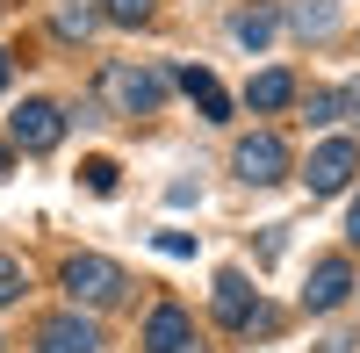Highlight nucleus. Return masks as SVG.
I'll return each instance as SVG.
<instances>
[{
	"mask_svg": "<svg viewBox=\"0 0 360 353\" xmlns=\"http://www.w3.org/2000/svg\"><path fill=\"white\" fill-rule=\"evenodd\" d=\"M79 173H86V188H94V195H115V159H86Z\"/></svg>",
	"mask_w": 360,
	"mask_h": 353,
	"instance_id": "obj_17",
	"label": "nucleus"
},
{
	"mask_svg": "<svg viewBox=\"0 0 360 353\" xmlns=\"http://www.w3.org/2000/svg\"><path fill=\"white\" fill-rule=\"evenodd\" d=\"M353 296V267H346V259H317V267H310V288H303V303L310 310H339Z\"/></svg>",
	"mask_w": 360,
	"mask_h": 353,
	"instance_id": "obj_9",
	"label": "nucleus"
},
{
	"mask_svg": "<svg viewBox=\"0 0 360 353\" xmlns=\"http://www.w3.org/2000/svg\"><path fill=\"white\" fill-rule=\"evenodd\" d=\"M8 166H15V159H8V144H0V181H8Z\"/></svg>",
	"mask_w": 360,
	"mask_h": 353,
	"instance_id": "obj_23",
	"label": "nucleus"
},
{
	"mask_svg": "<svg viewBox=\"0 0 360 353\" xmlns=\"http://www.w3.org/2000/svg\"><path fill=\"white\" fill-rule=\"evenodd\" d=\"M101 101L115 108V115H159V101H166V79L152 72V65H108L101 72Z\"/></svg>",
	"mask_w": 360,
	"mask_h": 353,
	"instance_id": "obj_1",
	"label": "nucleus"
},
{
	"mask_svg": "<svg viewBox=\"0 0 360 353\" xmlns=\"http://www.w3.org/2000/svg\"><path fill=\"white\" fill-rule=\"evenodd\" d=\"M346 238L360 245V195H353V217H346Z\"/></svg>",
	"mask_w": 360,
	"mask_h": 353,
	"instance_id": "obj_22",
	"label": "nucleus"
},
{
	"mask_svg": "<svg viewBox=\"0 0 360 353\" xmlns=\"http://www.w3.org/2000/svg\"><path fill=\"white\" fill-rule=\"evenodd\" d=\"M339 94H346V108L360 115V79H346V86H339Z\"/></svg>",
	"mask_w": 360,
	"mask_h": 353,
	"instance_id": "obj_21",
	"label": "nucleus"
},
{
	"mask_svg": "<svg viewBox=\"0 0 360 353\" xmlns=\"http://www.w3.org/2000/svg\"><path fill=\"white\" fill-rule=\"evenodd\" d=\"M252 317H259V296H252V281L245 274H217V325H231V332H245L252 325Z\"/></svg>",
	"mask_w": 360,
	"mask_h": 353,
	"instance_id": "obj_8",
	"label": "nucleus"
},
{
	"mask_svg": "<svg viewBox=\"0 0 360 353\" xmlns=\"http://www.w3.org/2000/svg\"><path fill=\"white\" fill-rule=\"evenodd\" d=\"M22 288H29L22 259H8V252H0V303H22Z\"/></svg>",
	"mask_w": 360,
	"mask_h": 353,
	"instance_id": "obj_14",
	"label": "nucleus"
},
{
	"mask_svg": "<svg viewBox=\"0 0 360 353\" xmlns=\"http://www.w3.org/2000/svg\"><path fill=\"white\" fill-rule=\"evenodd\" d=\"M317 353H353V339H346V332H332V339H317Z\"/></svg>",
	"mask_w": 360,
	"mask_h": 353,
	"instance_id": "obj_20",
	"label": "nucleus"
},
{
	"mask_svg": "<svg viewBox=\"0 0 360 353\" xmlns=\"http://www.w3.org/2000/svg\"><path fill=\"white\" fill-rule=\"evenodd\" d=\"M86 29H94V15H86V8H65V15H58V37H86Z\"/></svg>",
	"mask_w": 360,
	"mask_h": 353,
	"instance_id": "obj_19",
	"label": "nucleus"
},
{
	"mask_svg": "<svg viewBox=\"0 0 360 353\" xmlns=\"http://www.w3.org/2000/svg\"><path fill=\"white\" fill-rule=\"evenodd\" d=\"M0 8H8V0H0Z\"/></svg>",
	"mask_w": 360,
	"mask_h": 353,
	"instance_id": "obj_25",
	"label": "nucleus"
},
{
	"mask_svg": "<svg viewBox=\"0 0 360 353\" xmlns=\"http://www.w3.org/2000/svg\"><path fill=\"white\" fill-rule=\"evenodd\" d=\"M94 346H101V332H94V317H79V303L37 325V353H94Z\"/></svg>",
	"mask_w": 360,
	"mask_h": 353,
	"instance_id": "obj_5",
	"label": "nucleus"
},
{
	"mask_svg": "<svg viewBox=\"0 0 360 353\" xmlns=\"http://www.w3.org/2000/svg\"><path fill=\"white\" fill-rule=\"evenodd\" d=\"M180 86H188V94L202 101V115H209V123H224V115H231V94H224V86L209 79L202 65H180Z\"/></svg>",
	"mask_w": 360,
	"mask_h": 353,
	"instance_id": "obj_11",
	"label": "nucleus"
},
{
	"mask_svg": "<svg viewBox=\"0 0 360 353\" xmlns=\"http://www.w3.org/2000/svg\"><path fill=\"white\" fill-rule=\"evenodd\" d=\"M65 288H72V303H86V310H108V303H123L130 274L115 267V259H101V252H72V259H65Z\"/></svg>",
	"mask_w": 360,
	"mask_h": 353,
	"instance_id": "obj_2",
	"label": "nucleus"
},
{
	"mask_svg": "<svg viewBox=\"0 0 360 353\" xmlns=\"http://www.w3.org/2000/svg\"><path fill=\"white\" fill-rule=\"evenodd\" d=\"M144 353H202L195 346V317L180 303H159L152 317H144Z\"/></svg>",
	"mask_w": 360,
	"mask_h": 353,
	"instance_id": "obj_7",
	"label": "nucleus"
},
{
	"mask_svg": "<svg viewBox=\"0 0 360 353\" xmlns=\"http://www.w3.org/2000/svg\"><path fill=\"white\" fill-rule=\"evenodd\" d=\"M231 166H238V181H245V188H274V181H288V144H281L274 130H252V137L231 152Z\"/></svg>",
	"mask_w": 360,
	"mask_h": 353,
	"instance_id": "obj_3",
	"label": "nucleus"
},
{
	"mask_svg": "<svg viewBox=\"0 0 360 353\" xmlns=\"http://www.w3.org/2000/svg\"><path fill=\"white\" fill-rule=\"evenodd\" d=\"M303 115H310L317 130H324V123H339V115H346V94H310V108H303Z\"/></svg>",
	"mask_w": 360,
	"mask_h": 353,
	"instance_id": "obj_15",
	"label": "nucleus"
},
{
	"mask_svg": "<svg viewBox=\"0 0 360 353\" xmlns=\"http://www.w3.org/2000/svg\"><path fill=\"white\" fill-rule=\"evenodd\" d=\"M0 86H8V51H0Z\"/></svg>",
	"mask_w": 360,
	"mask_h": 353,
	"instance_id": "obj_24",
	"label": "nucleus"
},
{
	"mask_svg": "<svg viewBox=\"0 0 360 353\" xmlns=\"http://www.w3.org/2000/svg\"><path fill=\"white\" fill-rule=\"evenodd\" d=\"M288 22H295V37H332V29H339V8H332V0H303Z\"/></svg>",
	"mask_w": 360,
	"mask_h": 353,
	"instance_id": "obj_13",
	"label": "nucleus"
},
{
	"mask_svg": "<svg viewBox=\"0 0 360 353\" xmlns=\"http://www.w3.org/2000/svg\"><path fill=\"white\" fill-rule=\"evenodd\" d=\"M274 22H281V15L266 8V0H252V8H238V15H231V37L245 44V51H259L266 37H274Z\"/></svg>",
	"mask_w": 360,
	"mask_h": 353,
	"instance_id": "obj_10",
	"label": "nucleus"
},
{
	"mask_svg": "<svg viewBox=\"0 0 360 353\" xmlns=\"http://www.w3.org/2000/svg\"><path fill=\"white\" fill-rule=\"evenodd\" d=\"M159 252L166 259H195V238H188V231H159Z\"/></svg>",
	"mask_w": 360,
	"mask_h": 353,
	"instance_id": "obj_18",
	"label": "nucleus"
},
{
	"mask_svg": "<svg viewBox=\"0 0 360 353\" xmlns=\"http://www.w3.org/2000/svg\"><path fill=\"white\" fill-rule=\"evenodd\" d=\"M8 137L22 144V152H51V144L65 137V108H58V101H22L8 115Z\"/></svg>",
	"mask_w": 360,
	"mask_h": 353,
	"instance_id": "obj_4",
	"label": "nucleus"
},
{
	"mask_svg": "<svg viewBox=\"0 0 360 353\" xmlns=\"http://www.w3.org/2000/svg\"><path fill=\"white\" fill-rule=\"evenodd\" d=\"M101 15H108V22H123V29H137L144 15H152V0H108Z\"/></svg>",
	"mask_w": 360,
	"mask_h": 353,
	"instance_id": "obj_16",
	"label": "nucleus"
},
{
	"mask_svg": "<svg viewBox=\"0 0 360 353\" xmlns=\"http://www.w3.org/2000/svg\"><path fill=\"white\" fill-rule=\"evenodd\" d=\"M353 166H360V152H353V137H332V144H317L310 152V195H339L346 181H353Z\"/></svg>",
	"mask_w": 360,
	"mask_h": 353,
	"instance_id": "obj_6",
	"label": "nucleus"
},
{
	"mask_svg": "<svg viewBox=\"0 0 360 353\" xmlns=\"http://www.w3.org/2000/svg\"><path fill=\"white\" fill-rule=\"evenodd\" d=\"M245 101H252V108H288V101H295V79L274 65V72H259V79L245 86Z\"/></svg>",
	"mask_w": 360,
	"mask_h": 353,
	"instance_id": "obj_12",
	"label": "nucleus"
}]
</instances>
